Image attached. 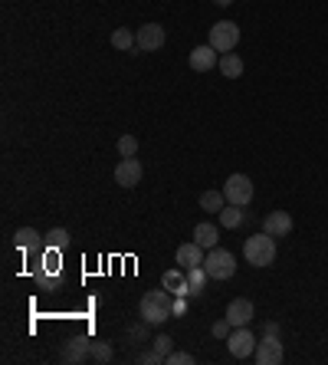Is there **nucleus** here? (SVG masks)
<instances>
[{
    "mask_svg": "<svg viewBox=\"0 0 328 365\" xmlns=\"http://www.w3.org/2000/svg\"><path fill=\"white\" fill-rule=\"evenodd\" d=\"M138 316L148 326H161L174 316V293L171 289H148L138 303Z\"/></svg>",
    "mask_w": 328,
    "mask_h": 365,
    "instance_id": "1",
    "label": "nucleus"
},
{
    "mask_svg": "<svg viewBox=\"0 0 328 365\" xmlns=\"http://www.w3.org/2000/svg\"><path fill=\"white\" fill-rule=\"evenodd\" d=\"M243 257H246V263H253V267H269L272 260H276V237H269L266 231L246 237Z\"/></svg>",
    "mask_w": 328,
    "mask_h": 365,
    "instance_id": "2",
    "label": "nucleus"
},
{
    "mask_svg": "<svg viewBox=\"0 0 328 365\" xmlns=\"http://www.w3.org/2000/svg\"><path fill=\"white\" fill-rule=\"evenodd\" d=\"M204 267L210 273V280H230L236 273V257L224 247H214V250H207Z\"/></svg>",
    "mask_w": 328,
    "mask_h": 365,
    "instance_id": "3",
    "label": "nucleus"
},
{
    "mask_svg": "<svg viewBox=\"0 0 328 365\" xmlns=\"http://www.w3.org/2000/svg\"><path fill=\"white\" fill-rule=\"evenodd\" d=\"M217 53H233L236 43H240V27L230 23V20H217L214 27H210V40H207Z\"/></svg>",
    "mask_w": 328,
    "mask_h": 365,
    "instance_id": "4",
    "label": "nucleus"
},
{
    "mask_svg": "<svg viewBox=\"0 0 328 365\" xmlns=\"http://www.w3.org/2000/svg\"><path fill=\"white\" fill-rule=\"evenodd\" d=\"M224 198L226 204H236V208H246L253 201V181L246 174H230L224 184Z\"/></svg>",
    "mask_w": 328,
    "mask_h": 365,
    "instance_id": "5",
    "label": "nucleus"
},
{
    "mask_svg": "<svg viewBox=\"0 0 328 365\" xmlns=\"http://www.w3.org/2000/svg\"><path fill=\"white\" fill-rule=\"evenodd\" d=\"M226 349L233 359H250L256 352V336L246 326H236L230 336H226Z\"/></svg>",
    "mask_w": 328,
    "mask_h": 365,
    "instance_id": "6",
    "label": "nucleus"
},
{
    "mask_svg": "<svg viewBox=\"0 0 328 365\" xmlns=\"http://www.w3.org/2000/svg\"><path fill=\"white\" fill-rule=\"evenodd\" d=\"M256 362L260 365H279L286 359V349H282V339L279 336H262L256 342Z\"/></svg>",
    "mask_w": 328,
    "mask_h": 365,
    "instance_id": "7",
    "label": "nucleus"
},
{
    "mask_svg": "<svg viewBox=\"0 0 328 365\" xmlns=\"http://www.w3.org/2000/svg\"><path fill=\"white\" fill-rule=\"evenodd\" d=\"M135 40H138V53H158L168 37H164V27H161V23H145V27H138Z\"/></svg>",
    "mask_w": 328,
    "mask_h": 365,
    "instance_id": "8",
    "label": "nucleus"
},
{
    "mask_svg": "<svg viewBox=\"0 0 328 365\" xmlns=\"http://www.w3.org/2000/svg\"><path fill=\"white\" fill-rule=\"evenodd\" d=\"M89 352H92V342H89V339H85V336H69L63 342V352H59V356H63V362L83 365L85 359H92Z\"/></svg>",
    "mask_w": 328,
    "mask_h": 365,
    "instance_id": "9",
    "label": "nucleus"
},
{
    "mask_svg": "<svg viewBox=\"0 0 328 365\" xmlns=\"http://www.w3.org/2000/svg\"><path fill=\"white\" fill-rule=\"evenodd\" d=\"M141 174H145V168H141L138 158H122L115 164V184H122V188H135L141 181Z\"/></svg>",
    "mask_w": 328,
    "mask_h": 365,
    "instance_id": "10",
    "label": "nucleus"
},
{
    "mask_svg": "<svg viewBox=\"0 0 328 365\" xmlns=\"http://www.w3.org/2000/svg\"><path fill=\"white\" fill-rule=\"evenodd\" d=\"M253 316H256V309H253V303L246 297H240V299H230V306H226V319H230V326H250L253 323Z\"/></svg>",
    "mask_w": 328,
    "mask_h": 365,
    "instance_id": "11",
    "label": "nucleus"
},
{
    "mask_svg": "<svg viewBox=\"0 0 328 365\" xmlns=\"http://www.w3.org/2000/svg\"><path fill=\"white\" fill-rule=\"evenodd\" d=\"M262 231L269 237H286V234H292V217L286 211H269L262 217Z\"/></svg>",
    "mask_w": 328,
    "mask_h": 365,
    "instance_id": "12",
    "label": "nucleus"
},
{
    "mask_svg": "<svg viewBox=\"0 0 328 365\" xmlns=\"http://www.w3.org/2000/svg\"><path fill=\"white\" fill-rule=\"evenodd\" d=\"M217 63H220V53H217L210 43L190 49V69H194V73H207V69H214Z\"/></svg>",
    "mask_w": 328,
    "mask_h": 365,
    "instance_id": "13",
    "label": "nucleus"
},
{
    "mask_svg": "<svg viewBox=\"0 0 328 365\" xmlns=\"http://www.w3.org/2000/svg\"><path fill=\"white\" fill-rule=\"evenodd\" d=\"M178 267L181 270H190V267H200V263H204V247H200V244L197 241H188V244H181L178 247Z\"/></svg>",
    "mask_w": 328,
    "mask_h": 365,
    "instance_id": "14",
    "label": "nucleus"
},
{
    "mask_svg": "<svg viewBox=\"0 0 328 365\" xmlns=\"http://www.w3.org/2000/svg\"><path fill=\"white\" fill-rule=\"evenodd\" d=\"M161 283H164V289H171L174 297H190L188 270H184V273H181L178 267H174V270H164V277H161Z\"/></svg>",
    "mask_w": 328,
    "mask_h": 365,
    "instance_id": "15",
    "label": "nucleus"
},
{
    "mask_svg": "<svg viewBox=\"0 0 328 365\" xmlns=\"http://www.w3.org/2000/svg\"><path fill=\"white\" fill-rule=\"evenodd\" d=\"M194 241L200 244L204 250H214V247H217V241H220V231H217V224L200 221V224L194 227Z\"/></svg>",
    "mask_w": 328,
    "mask_h": 365,
    "instance_id": "16",
    "label": "nucleus"
},
{
    "mask_svg": "<svg viewBox=\"0 0 328 365\" xmlns=\"http://www.w3.org/2000/svg\"><path fill=\"white\" fill-rule=\"evenodd\" d=\"M220 73H224L226 79H240L243 76V59L236 56V53H220Z\"/></svg>",
    "mask_w": 328,
    "mask_h": 365,
    "instance_id": "17",
    "label": "nucleus"
},
{
    "mask_svg": "<svg viewBox=\"0 0 328 365\" xmlns=\"http://www.w3.org/2000/svg\"><path fill=\"white\" fill-rule=\"evenodd\" d=\"M13 244H17V250L30 253V250H37V247H40V234L33 231V227H20V231L13 234Z\"/></svg>",
    "mask_w": 328,
    "mask_h": 365,
    "instance_id": "18",
    "label": "nucleus"
},
{
    "mask_svg": "<svg viewBox=\"0 0 328 365\" xmlns=\"http://www.w3.org/2000/svg\"><path fill=\"white\" fill-rule=\"evenodd\" d=\"M112 47L119 49V53H131V49H138V40H135V33L125 27H119L112 33Z\"/></svg>",
    "mask_w": 328,
    "mask_h": 365,
    "instance_id": "19",
    "label": "nucleus"
},
{
    "mask_svg": "<svg viewBox=\"0 0 328 365\" xmlns=\"http://www.w3.org/2000/svg\"><path fill=\"white\" fill-rule=\"evenodd\" d=\"M207 280H210V273H207V267L200 263V267H190L188 270V283H190V297H200L207 287Z\"/></svg>",
    "mask_w": 328,
    "mask_h": 365,
    "instance_id": "20",
    "label": "nucleus"
},
{
    "mask_svg": "<svg viewBox=\"0 0 328 365\" xmlns=\"http://www.w3.org/2000/svg\"><path fill=\"white\" fill-rule=\"evenodd\" d=\"M200 208H204V211H210V214H220L226 208L224 191H204V194H200Z\"/></svg>",
    "mask_w": 328,
    "mask_h": 365,
    "instance_id": "21",
    "label": "nucleus"
},
{
    "mask_svg": "<svg viewBox=\"0 0 328 365\" xmlns=\"http://www.w3.org/2000/svg\"><path fill=\"white\" fill-rule=\"evenodd\" d=\"M217 217H220V224H224V227H230V231H233V227H240V224H243V208H236V204H226L224 211L217 214Z\"/></svg>",
    "mask_w": 328,
    "mask_h": 365,
    "instance_id": "22",
    "label": "nucleus"
},
{
    "mask_svg": "<svg viewBox=\"0 0 328 365\" xmlns=\"http://www.w3.org/2000/svg\"><path fill=\"white\" fill-rule=\"evenodd\" d=\"M66 244H69V231H66V227H53V231L47 234V247L66 250Z\"/></svg>",
    "mask_w": 328,
    "mask_h": 365,
    "instance_id": "23",
    "label": "nucleus"
},
{
    "mask_svg": "<svg viewBox=\"0 0 328 365\" xmlns=\"http://www.w3.org/2000/svg\"><path fill=\"white\" fill-rule=\"evenodd\" d=\"M135 152H138V138L135 135H122L119 138V155L122 158H135Z\"/></svg>",
    "mask_w": 328,
    "mask_h": 365,
    "instance_id": "24",
    "label": "nucleus"
},
{
    "mask_svg": "<svg viewBox=\"0 0 328 365\" xmlns=\"http://www.w3.org/2000/svg\"><path fill=\"white\" fill-rule=\"evenodd\" d=\"M89 356H92L95 359V362H112V356H115V352H112V346H109V342H92V352H89Z\"/></svg>",
    "mask_w": 328,
    "mask_h": 365,
    "instance_id": "25",
    "label": "nucleus"
},
{
    "mask_svg": "<svg viewBox=\"0 0 328 365\" xmlns=\"http://www.w3.org/2000/svg\"><path fill=\"white\" fill-rule=\"evenodd\" d=\"M43 273H56L59 270V250H53V247H47V253H43Z\"/></svg>",
    "mask_w": 328,
    "mask_h": 365,
    "instance_id": "26",
    "label": "nucleus"
},
{
    "mask_svg": "<svg viewBox=\"0 0 328 365\" xmlns=\"http://www.w3.org/2000/svg\"><path fill=\"white\" fill-rule=\"evenodd\" d=\"M154 352H158L161 359H168L171 352H174V339H171V336H164V333H161V336L154 339Z\"/></svg>",
    "mask_w": 328,
    "mask_h": 365,
    "instance_id": "27",
    "label": "nucleus"
},
{
    "mask_svg": "<svg viewBox=\"0 0 328 365\" xmlns=\"http://www.w3.org/2000/svg\"><path fill=\"white\" fill-rule=\"evenodd\" d=\"M164 362H168V365H194V356H190V352H178V349H174V352H171Z\"/></svg>",
    "mask_w": 328,
    "mask_h": 365,
    "instance_id": "28",
    "label": "nucleus"
},
{
    "mask_svg": "<svg viewBox=\"0 0 328 365\" xmlns=\"http://www.w3.org/2000/svg\"><path fill=\"white\" fill-rule=\"evenodd\" d=\"M230 329H233V326H230V319H220V323H214V329H210V333H214V336L217 339H226V336H230Z\"/></svg>",
    "mask_w": 328,
    "mask_h": 365,
    "instance_id": "29",
    "label": "nucleus"
},
{
    "mask_svg": "<svg viewBox=\"0 0 328 365\" xmlns=\"http://www.w3.org/2000/svg\"><path fill=\"white\" fill-rule=\"evenodd\" d=\"M138 362H145V365H161V362H164V359H161L158 352H154V349H151V352H145V356L138 359Z\"/></svg>",
    "mask_w": 328,
    "mask_h": 365,
    "instance_id": "30",
    "label": "nucleus"
},
{
    "mask_svg": "<svg viewBox=\"0 0 328 365\" xmlns=\"http://www.w3.org/2000/svg\"><path fill=\"white\" fill-rule=\"evenodd\" d=\"M184 309H188V303H184V297H178V299H174V316H181Z\"/></svg>",
    "mask_w": 328,
    "mask_h": 365,
    "instance_id": "31",
    "label": "nucleus"
},
{
    "mask_svg": "<svg viewBox=\"0 0 328 365\" xmlns=\"http://www.w3.org/2000/svg\"><path fill=\"white\" fill-rule=\"evenodd\" d=\"M262 333H266V336H279V326H276V323H266V326H262Z\"/></svg>",
    "mask_w": 328,
    "mask_h": 365,
    "instance_id": "32",
    "label": "nucleus"
},
{
    "mask_svg": "<svg viewBox=\"0 0 328 365\" xmlns=\"http://www.w3.org/2000/svg\"><path fill=\"white\" fill-rule=\"evenodd\" d=\"M217 7H230V4H233V0H214Z\"/></svg>",
    "mask_w": 328,
    "mask_h": 365,
    "instance_id": "33",
    "label": "nucleus"
}]
</instances>
